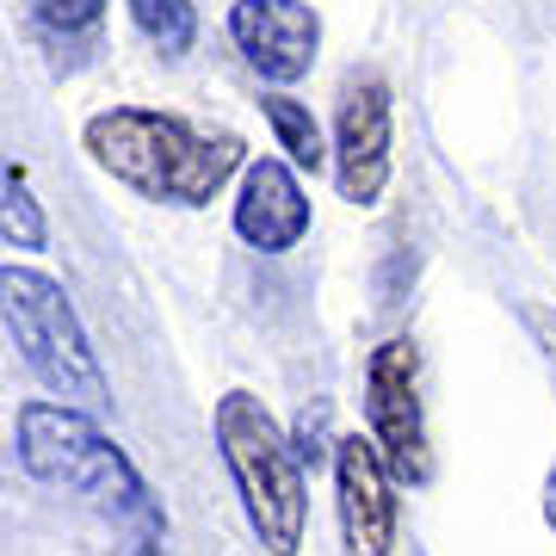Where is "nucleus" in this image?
<instances>
[{
    "label": "nucleus",
    "instance_id": "nucleus-1",
    "mask_svg": "<svg viewBox=\"0 0 556 556\" xmlns=\"http://www.w3.org/2000/svg\"><path fill=\"white\" fill-rule=\"evenodd\" d=\"M80 142L112 179L155 204H211V192H223V179L248 155L236 130H211L179 112H149V105H112L100 118H87Z\"/></svg>",
    "mask_w": 556,
    "mask_h": 556
},
{
    "label": "nucleus",
    "instance_id": "nucleus-2",
    "mask_svg": "<svg viewBox=\"0 0 556 556\" xmlns=\"http://www.w3.org/2000/svg\"><path fill=\"white\" fill-rule=\"evenodd\" d=\"M20 464L38 482L93 501V507L112 514V519L161 526V507L149 501L137 464H130L87 415L62 408V402H25L20 408Z\"/></svg>",
    "mask_w": 556,
    "mask_h": 556
},
{
    "label": "nucleus",
    "instance_id": "nucleus-3",
    "mask_svg": "<svg viewBox=\"0 0 556 556\" xmlns=\"http://www.w3.org/2000/svg\"><path fill=\"white\" fill-rule=\"evenodd\" d=\"M217 445L260 544L273 556H291L303 544V526H309V495H303L291 439L278 433V420L260 408V396L229 390V396H217Z\"/></svg>",
    "mask_w": 556,
    "mask_h": 556
},
{
    "label": "nucleus",
    "instance_id": "nucleus-4",
    "mask_svg": "<svg viewBox=\"0 0 556 556\" xmlns=\"http://www.w3.org/2000/svg\"><path fill=\"white\" fill-rule=\"evenodd\" d=\"M0 309H7V334H13L20 358L56 396L105 402V371L93 358V346H87V334H80V321L56 278L31 273V266H7L0 273Z\"/></svg>",
    "mask_w": 556,
    "mask_h": 556
},
{
    "label": "nucleus",
    "instance_id": "nucleus-5",
    "mask_svg": "<svg viewBox=\"0 0 556 556\" xmlns=\"http://www.w3.org/2000/svg\"><path fill=\"white\" fill-rule=\"evenodd\" d=\"M415 340H383L365 371V415H371V445H378L383 470L396 482H427L433 457H427V420H420V390H415Z\"/></svg>",
    "mask_w": 556,
    "mask_h": 556
},
{
    "label": "nucleus",
    "instance_id": "nucleus-6",
    "mask_svg": "<svg viewBox=\"0 0 556 556\" xmlns=\"http://www.w3.org/2000/svg\"><path fill=\"white\" fill-rule=\"evenodd\" d=\"M334 179L346 204H378L383 179H390V87L378 75H353L340 93Z\"/></svg>",
    "mask_w": 556,
    "mask_h": 556
},
{
    "label": "nucleus",
    "instance_id": "nucleus-7",
    "mask_svg": "<svg viewBox=\"0 0 556 556\" xmlns=\"http://www.w3.org/2000/svg\"><path fill=\"white\" fill-rule=\"evenodd\" d=\"M390 470L371 439L346 433L334 445V489H340V538L346 556H390L396 544V495H390Z\"/></svg>",
    "mask_w": 556,
    "mask_h": 556
},
{
    "label": "nucleus",
    "instance_id": "nucleus-8",
    "mask_svg": "<svg viewBox=\"0 0 556 556\" xmlns=\"http://www.w3.org/2000/svg\"><path fill=\"white\" fill-rule=\"evenodd\" d=\"M229 38L266 80H303L316 62L321 20L303 0H236L229 7Z\"/></svg>",
    "mask_w": 556,
    "mask_h": 556
},
{
    "label": "nucleus",
    "instance_id": "nucleus-9",
    "mask_svg": "<svg viewBox=\"0 0 556 556\" xmlns=\"http://www.w3.org/2000/svg\"><path fill=\"white\" fill-rule=\"evenodd\" d=\"M303 229H309V199H303L291 161H273V155L248 161L241 199H236V236L260 254H285V248L303 241Z\"/></svg>",
    "mask_w": 556,
    "mask_h": 556
},
{
    "label": "nucleus",
    "instance_id": "nucleus-10",
    "mask_svg": "<svg viewBox=\"0 0 556 556\" xmlns=\"http://www.w3.org/2000/svg\"><path fill=\"white\" fill-rule=\"evenodd\" d=\"M130 7V20L149 43H155L161 56H186L192 38H199V13H192V0H124Z\"/></svg>",
    "mask_w": 556,
    "mask_h": 556
},
{
    "label": "nucleus",
    "instance_id": "nucleus-11",
    "mask_svg": "<svg viewBox=\"0 0 556 556\" xmlns=\"http://www.w3.org/2000/svg\"><path fill=\"white\" fill-rule=\"evenodd\" d=\"M260 112H266V124H273L278 149L298 161V167H309V174H316L328 149H321V130H316V118H309V105L285 100V93H266V100H260Z\"/></svg>",
    "mask_w": 556,
    "mask_h": 556
},
{
    "label": "nucleus",
    "instance_id": "nucleus-12",
    "mask_svg": "<svg viewBox=\"0 0 556 556\" xmlns=\"http://www.w3.org/2000/svg\"><path fill=\"white\" fill-rule=\"evenodd\" d=\"M43 211L38 199H31V179H25V167H13L7 161V248H43Z\"/></svg>",
    "mask_w": 556,
    "mask_h": 556
},
{
    "label": "nucleus",
    "instance_id": "nucleus-13",
    "mask_svg": "<svg viewBox=\"0 0 556 556\" xmlns=\"http://www.w3.org/2000/svg\"><path fill=\"white\" fill-rule=\"evenodd\" d=\"M31 13H38L43 31H62V38H75V31H93L105 13V0H31Z\"/></svg>",
    "mask_w": 556,
    "mask_h": 556
},
{
    "label": "nucleus",
    "instance_id": "nucleus-14",
    "mask_svg": "<svg viewBox=\"0 0 556 556\" xmlns=\"http://www.w3.org/2000/svg\"><path fill=\"white\" fill-rule=\"evenodd\" d=\"M526 328L538 334V346H544V358L556 365V309H551V303H526Z\"/></svg>",
    "mask_w": 556,
    "mask_h": 556
},
{
    "label": "nucleus",
    "instance_id": "nucleus-15",
    "mask_svg": "<svg viewBox=\"0 0 556 556\" xmlns=\"http://www.w3.org/2000/svg\"><path fill=\"white\" fill-rule=\"evenodd\" d=\"M544 519L556 526V477H551V489H544Z\"/></svg>",
    "mask_w": 556,
    "mask_h": 556
},
{
    "label": "nucleus",
    "instance_id": "nucleus-16",
    "mask_svg": "<svg viewBox=\"0 0 556 556\" xmlns=\"http://www.w3.org/2000/svg\"><path fill=\"white\" fill-rule=\"evenodd\" d=\"M137 556H161V551H137Z\"/></svg>",
    "mask_w": 556,
    "mask_h": 556
}]
</instances>
